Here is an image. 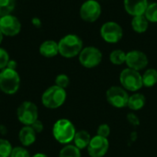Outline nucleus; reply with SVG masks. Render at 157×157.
Here are the masks:
<instances>
[{
	"label": "nucleus",
	"mask_w": 157,
	"mask_h": 157,
	"mask_svg": "<svg viewBox=\"0 0 157 157\" xmlns=\"http://www.w3.org/2000/svg\"><path fill=\"white\" fill-rule=\"evenodd\" d=\"M75 133L76 131L75 125L67 119H60L53 124L52 135L54 139L62 144L66 145L73 142Z\"/></svg>",
	"instance_id": "nucleus-1"
},
{
	"label": "nucleus",
	"mask_w": 157,
	"mask_h": 157,
	"mask_svg": "<svg viewBox=\"0 0 157 157\" xmlns=\"http://www.w3.org/2000/svg\"><path fill=\"white\" fill-rule=\"evenodd\" d=\"M59 53L64 58H73L79 55L83 50V40L75 34H68L58 42Z\"/></svg>",
	"instance_id": "nucleus-2"
},
{
	"label": "nucleus",
	"mask_w": 157,
	"mask_h": 157,
	"mask_svg": "<svg viewBox=\"0 0 157 157\" xmlns=\"http://www.w3.org/2000/svg\"><path fill=\"white\" fill-rule=\"evenodd\" d=\"M66 91L65 89L54 85L47 88L41 96L42 105L51 109H55L63 105L66 100Z\"/></svg>",
	"instance_id": "nucleus-3"
},
{
	"label": "nucleus",
	"mask_w": 157,
	"mask_h": 157,
	"mask_svg": "<svg viewBox=\"0 0 157 157\" xmlns=\"http://www.w3.org/2000/svg\"><path fill=\"white\" fill-rule=\"evenodd\" d=\"M20 86V77L15 69L5 68L0 72V90L6 95L17 92Z\"/></svg>",
	"instance_id": "nucleus-4"
},
{
	"label": "nucleus",
	"mask_w": 157,
	"mask_h": 157,
	"mask_svg": "<svg viewBox=\"0 0 157 157\" xmlns=\"http://www.w3.org/2000/svg\"><path fill=\"white\" fill-rule=\"evenodd\" d=\"M120 82L125 90L131 92H136L144 86L143 75L139 71L131 68H126L121 71L120 75Z\"/></svg>",
	"instance_id": "nucleus-5"
},
{
	"label": "nucleus",
	"mask_w": 157,
	"mask_h": 157,
	"mask_svg": "<svg viewBox=\"0 0 157 157\" xmlns=\"http://www.w3.org/2000/svg\"><path fill=\"white\" fill-rule=\"evenodd\" d=\"M17 117L24 126H30L39 118L38 107L31 101H24L17 109Z\"/></svg>",
	"instance_id": "nucleus-6"
},
{
	"label": "nucleus",
	"mask_w": 157,
	"mask_h": 157,
	"mask_svg": "<svg viewBox=\"0 0 157 157\" xmlns=\"http://www.w3.org/2000/svg\"><path fill=\"white\" fill-rule=\"evenodd\" d=\"M102 52L99 49L94 46H88L83 48L81 52L79 53V62L82 66L86 68H94L99 65L102 61Z\"/></svg>",
	"instance_id": "nucleus-7"
},
{
	"label": "nucleus",
	"mask_w": 157,
	"mask_h": 157,
	"mask_svg": "<svg viewBox=\"0 0 157 157\" xmlns=\"http://www.w3.org/2000/svg\"><path fill=\"white\" fill-rule=\"evenodd\" d=\"M129 94L122 86H111L106 92V98L108 102L114 108L123 109L127 107L129 100Z\"/></svg>",
	"instance_id": "nucleus-8"
},
{
	"label": "nucleus",
	"mask_w": 157,
	"mask_h": 157,
	"mask_svg": "<svg viewBox=\"0 0 157 157\" xmlns=\"http://www.w3.org/2000/svg\"><path fill=\"white\" fill-rule=\"evenodd\" d=\"M100 35L108 43H117L123 36V30L120 24L115 21H108L100 28Z\"/></svg>",
	"instance_id": "nucleus-9"
},
{
	"label": "nucleus",
	"mask_w": 157,
	"mask_h": 157,
	"mask_svg": "<svg viewBox=\"0 0 157 157\" xmlns=\"http://www.w3.org/2000/svg\"><path fill=\"white\" fill-rule=\"evenodd\" d=\"M80 17L86 22H95L101 15V6L96 0H86L80 7Z\"/></svg>",
	"instance_id": "nucleus-10"
},
{
	"label": "nucleus",
	"mask_w": 157,
	"mask_h": 157,
	"mask_svg": "<svg viewBox=\"0 0 157 157\" xmlns=\"http://www.w3.org/2000/svg\"><path fill=\"white\" fill-rule=\"evenodd\" d=\"M109 143L108 138L96 135L91 138L87 146V153L91 157H103L109 151Z\"/></svg>",
	"instance_id": "nucleus-11"
},
{
	"label": "nucleus",
	"mask_w": 157,
	"mask_h": 157,
	"mask_svg": "<svg viewBox=\"0 0 157 157\" xmlns=\"http://www.w3.org/2000/svg\"><path fill=\"white\" fill-rule=\"evenodd\" d=\"M148 57L141 51L133 50L126 53V62L128 68L135 71H141L148 65Z\"/></svg>",
	"instance_id": "nucleus-12"
},
{
	"label": "nucleus",
	"mask_w": 157,
	"mask_h": 157,
	"mask_svg": "<svg viewBox=\"0 0 157 157\" xmlns=\"http://www.w3.org/2000/svg\"><path fill=\"white\" fill-rule=\"evenodd\" d=\"M21 24L17 17L13 15H6L0 18V30L4 35L12 37L19 33Z\"/></svg>",
	"instance_id": "nucleus-13"
},
{
	"label": "nucleus",
	"mask_w": 157,
	"mask_h": 157,
	"mask_svg": "<svg viewBox=\"0 0 157 157\" xmlns=\"http://www.w3.org/2000/svg\"><path fill=\"white\" fill-rule=\"evenodd\" d=\"M148 5V0H124V8L132 17L144 15Z\"/></svg>",
	"instance_id": "nucleus-14"
},
{
	"label": "nucleus",
	"mask_w": 157,
	"mask_h": 157,
	"mask_svg": "<svg viewBox=\"0 0 157 157\" xmlns=\"http://www.w3.org/2000/svg\"><path fill=\"white\" fill-rule=\"evenodd\" d=\"M37 139V133L31 126H24L18 132V140L25 147L32 145Z\"/></svg>",
	"instance_id": "nucleus-15"
},
{
	"label": "nucleus",
	"mask_w": 157,
	"mask_h": 157,
	"mask_svg": "<svg viewBox=\"0 0 157 157\" xmlns=\"http://www.w3.org/2000/svg\"><path fill=\"white\" fill-rule=\"evenodd\" d=\"M40 53L46 58H52L56 56L59 53L58 43L52 40L43 41L40 46Z\"/></svg>",
	"instance_id": "nucleus-16"
},
{
	"label": "nucleus",
	"mask_w": 157,
	"mask_h": 157,
	"mask_svg": "<svg viewBox=\"0 0 157 157\" xmlns=\"http://www.w3.org/2000/svg\"><path fill=\"white\" fill-rule=\"evenodd\" d=\"M145 102H146V99H145L144 95L141 93H134L133 95L130 96L127 107L131 110L137 111V110L142 109L144 107Z\"/></svg>",
	"instance_id": "nucleus-17"
},
{
	"label": "nucleus",
	"mask_w": 157,
	"mask_h": 157,
	"mask_svg": "<svg viewBox=\"0 0 157 157\" xmlns=\"http://www.w3.org/2000/svg\"><path fill=\"white\" fill-rule=\"evenodd\" d=\"M90 140H91V136L88 132L79 131V132H76L73 142L75 143V145L78 149L83 150L85 148H87V146L90 143Z\"/></svg>",
	"instance_id": "nucleus-18"
},
{
	"label": "nucleus",
	"mask_w": 157,
	"mask_h": 157,
	"mask_svg": "<svg viewBox=\"0 0 157 157\" xmlns=\"http://www.w3.org/2000/svg\"><path fill=\"white\" fill-rule=\"evenodd\" d=\"M149 26V21L144 15L135 16L132 20V28L137 33H144L147 30Z\"/></svg>",
	"instance_id": "nucleus-19"
},
{
	"label": "nucleus",
	"mask_w": 157,
	"mask_h": 157,
	"mask_svg": "<svg viewBox=\"0 0 157 157\" xmlns=\"http://www.w3.org/2000/svg\"><path fill=\"white\" fill-rule=\"evenodd\" d=\"M157 84V70L150 68L143 75V85L146 87H152Z\"/></svg>",
	"instance_id": "nucleus-20"
},
{
	"label": "nucleus",
	"mask_w": 157,
	"mask_h": 157,
	"mask_svg": "<svg viewBox=\"0 0 157 157\" xmlns=\"http://www.w3.org/2000/svg\"><path fill=\"white\" fill-rule=\"evenodd\" d=\"M58 157H81V150L75 144H66L60 151Z\"/></svg>",
	"instance_id": "nucleus-21"
},
{
	"label": "nucleus",
	"mask_w": 157,
	"mask_h": 157,
	"mask_svg": "<svg viewBox=\"0 0 157 157\" xmlns=\"http://www.w3.org/2000/svg\"><path fill=\"white\" fill-rule=\"evenodd\" d=\"M109 61L115 65H121L126 62V52L122 50H114L109 54Z\"/></svg>",
	"instance_id": "nucleus-22"
},
{
	"label": "nucleus",
	"mask_w": 157,
	"mask_h": 157,
	"mask_svg": "<svg viewBox=\"0 0 157 157\" xmlns=\"http://www.w3.org/2000/svg\"><path fill=\"white\" fill-rule=\"evenodd\" d=\"M16 0H0V17L9 15L15 8Z\"/></svg>",
	"instance_id": "nucleus-23"
},
{
	"label": "nucleus",
	"mask_w": 157,
	"mask_h": 157,
	"mask_svg": "<svg viewBox=\"0 0 157 157\" xmlns=\"http://www.w3.org/2000/svg\"><path fill=\"white\" fill-rule=\"evenodd\" d=\"M144 16L149 22L157 23V2L148 5Z\"/></svg>",
	"instance_id": "nucleus-24"
},
{
	"label": "nucleus",
	"mask_w": 157,
	"mask_h": 157,
	"mask_svg": "<svg viewBox=\"0 0 157 157\" xmlns=\"http://www.w3.org/2000/svg\"><path fill=\"white\" fill-rule=\"evenodd\" d=\"M13 147L9 141L0 139V157H9Z\"/></svg>",
	"instance_id": "nucleus-25"
},
{
	"label": "nucleus",
	"mask_w": 157,
	"mask_h": 157,
	"mask_svg": "<svg viewBox=\"0 0 157 157\" xmlns=\"http://www.w3.org/2000/svg\"><path fill=\"white\" fill-rule=\"evenodd\" d=\"M9 157H31L29 151L22 146H16L13 147L10 156Z\"/></svg>",
	"instance_id": "nucleus-26"
},
{
	"label": "nucleus",
	"mask_w": 157,
	"mask_h": 157,
	"mask_svg": "<svg viewBox=\"0 0 157 157\" xmlns=\"http://www.w3.org/2000/svg\"><path fill=\"white\" fill-rule=\"evenodd\" d=\"M69 84H70V79H69L68 75H66L64 74L58 75L55 78V85L63 89L68 87Z\"/></svg>",
	"instance_id": "nucleus-27"
},
{
	"label": "nucleus",
	"mask_w": 157,
	"mask_h": 157,
	"mask_svg": "<svg viewBox=\"0 0 157 157\" xmlns=\"http://www.w3.org/2000/svg\"><path fill=\"white\" fill-rule=\"evenodd\" d=\"M9 61L10 60H9L8 52L5 49L0 48V70H3V69L6 68Z\"/></svg>",
	"instance_id": "nucleus-28"
},
{
	"label": "nucleus",
	"mask_w": 157,
	"mask_h": 157,
	"mask_svg": "<svg viewBox=\"0 0 157 157\" xmlns=\"http://www.w3.org/2000/svg\"><path fill=\"white\" fill-rule=\"evenodd\" d=\"M109 134H110V128L108 124L104 123V124H101L98 127L97 135L104 137V138H108L109 136Z\"/></svg>",
	"instance_id": "nucleus-29"
},
{
	"label": "nucleus",
	"mask_w": 157,
	"mask_h": 157,
	"mask_svg": "<svg viewBox=\"0 0 157 157\" xmlns=\"http://www.w3.org/2000/svg\"><path fill=\"white\" fill-rule=\"evenodd\" d=\"M127 120L132 125V126H138L140 124V120L137 117V115H135L134 113L131 112L127 115Z\"/></svg>",
	"instance_id": "nucleus-30"
},
{
	"label": "nucleus",
	"mask_w": 157,
	"mask_h": 157,
	"mask_svg": "<svg viewBox=\"0 0 157 157\" xmlns=\"http://www.w3.org/2000/svg\"><path fill=\"white\" fill-rule=\"evenodd\" d=\"M30 126H31L32 129L36 132V133H40V132L43 131V129H44L42 122H41L40 121H39V120H37V121H36L32 125H30Z\"/></svg>",
	"instance_id": "nucleus-31"
},
{
	"label": "nucleus",
	"mask_w": 157,
	"mask_h": 157,
	"mask_svg": "<svg viewBox=\"0 0 157 157\" xmlns=\"http://www.w3.org/2000/svg\"><path fill=\"white\" fill-rule=\"evenodd\" d=\"M32 24H33L35 27L40 28V27L41 26V21H40L38 17H34V18H32Z\"/></svg>",
	"instance_id": "nucleus-32"
},
{
	"label": "nucleus",
	"mask_w": 157,
	"mask_h": 157,
	"mask_svg": "<svg viewBox=\"0 0 157 157\" xmlns=\"http://www.w3.org/2000/svg\"><path fill=\"white\" fill-rule=\"evenodd\" d=\"M6 67L11 68V69H15V70H16L17 63H16L15 61H9V63H8V64H7V66H6Z\"/></svg>",
	"instance_id": "nucleus-33"
},
{
	"label": "nucleus",
	"mask_w": 157,
	"mask_h": 157,
	"mask_svg": "<svg viewBox=\"0 0 157 157\" xmlns=\"http://www.w3.org/2000/svg\"><path fill=\"white\" fill-rule=\"evenodd\" d=\"M31 157H49L47 155L45 154H42V153H38V154H35L34 155H32Z\"/></svg>",
	"instance_id": "nucleus-34"
},
{
	"label": "nucleus",
	"mask_w": 157,
	"mask_h": 157,
	"mask_svg": "<svg viewBox=\"0 0 157 157\" xmlns=\"http://www.w3.org/2000/svg\"><path fill=\"white\" fill-rule=\"evenodd\" d=\"M3 33H2V31L0 30V44H1V42H2V40H3Z\"/></svg>",
	"instance_id": "nucleus-35"
},
{
	"label": "nucleus",
	"mask_w": 157,
	"mask_h": 157,
	"mask_svg": "<svg viewBox=\"0 0 157 157\" xmlns=\"http://www.w3.org/2000/svg\"><path fill=\"white\" fill-rule=\"evenodd\" d=\"M0 18H1V17H0Z\"/></svg>",
	"instance_id": "nucleus-36"
}]
</instances>
